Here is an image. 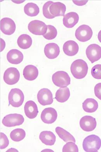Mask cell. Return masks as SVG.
<instances>
[{"instance_id": "1", "label": "cell", "mask_w": 101, "mask_h": 152, "mask_svg": "<svg viewBox=\"0 0 101 152\" xmlns=\"http://www.w3.org/2000/svg\"><path fill=\"white\" fill-rule=\"evenodd\" d=\"M88 64L84 61L78 59L72 63L70 71L74 78L77 79H81L86 76L88 73Z\"/></svg>"}, {"instance_id": "2", "label": "cell", "mask_w": 101, "mask_h": 152, "mask_svg": "<svg viewBox=\"0 0 101 152\" xmlns=\"http://www.w3.org/2000/svg\"><path fill=\"white\" fill-rule=\"evenodd\" d=\"M83 146L86 152H98L101 147L100 138L95 135L87 136L83 140Z\"/></svg>"}, {"instance_id": "3", "label": "cell", "mask_w": 101, "mask_h": 152, "mask_svg": "<svg viewBox=\"0 0 101 152\" xmlns=\"http://www.w3.org/2000/svg\"><path fill=\"white\" fill-rule=\"evenodd\" d=\"M9 104L12 107H18L23 104L24 95L21 90L19 88H12L8 95Z\"/></svg>"}, {"instance_id": "4", "label": "cell", "mask_w": 101, "mask_h": 152, "mask_svg": "<svg viewBox=\"0 0 101 152\" xmlns=\"http://www.w3.org/2000/svg\"><path fill=\"white\" fill-rule=\"evenodd\" d=\"M53 83L56 86L60 88H64L70 83V78L68 73L63 71H58L52 76Z\"/></svg>"}, {"instance_id": "5", "label": "cell", "mask_w": 101, "mask_h": 152, "mask_svg": "<svg viewBox=\"0 0 101 152\" xmlns=\"http://www.w3.org/2000/svg\"><path fill=\"white\" fill-rule=\"evenodd\" d=\"M24 121L23 116L20 114H11L6 115L2 120V124L7 127H13L22 125Z\"/></svg>"}, {"instance_id": "6", "label": "cell", "mask_w": 101, "mask_h": 152, "mask_svg": "<svg viewBox=\"0 0 101 152\" xmlns=\"http://www.w3.org/2000/svg\"><path fill=\"white\" fill-rule=\"evenodd\" d=\"M93 31L90 26L86 25H81L75 33L76 38L79 41L86 42L90 40L93 35Z\"/></svg>"}, {"instance_id": "7", "label": "cell", "mask_w": 101, "mask_h": 152, "mask_svg": "<svg viewBox=\"0 0 101 152\" xmlns=\"http://www.w3.org/2000/svg\"><path fill=\"white\" fill-rule=\"evenodd\" d=\"M29 30L31 33L37 35H44L48 30L47 25L40 20H35L29 24Z\"/></svg>"}, {"instance_id": "8", "label": "cell", "mask_w": 101, "mask_h": 152, "mask_svg": "<svg viewBox=\"0 0 101 152\" xmlns=\"http://www.w3.org/2000/svg\"><path fill=\"white\" fill-rule=\"evenodd\" d=\"M20 73L17 68L11 67L5 72L3 79L5 83L9 85L16 84L19 80Z\"/></svg>"}, {"instance_id": "9", "label": "cell", "mask_w": 101, "mask_h": 152, "mask_svg": "<svg viewBox=\"0 0 101 152\" xmlns=\"http://www.w3.org/2000/svg\"><path fill=\"white\" fill-rule=\"evenodd\" d=\"M86 54L92 63L98 61L101 58V47L97 44H91L87 48Z\"/></svg>"}, {"instance_id": "10", "label": "cell", "mask_w": 101, "mask_h": 152, "mask_svg": "<svg viewBox=\"0 0 101 152\" xmlns=\"http://www.w3.org/2000/svg\"><path fill=\"white\" fill-rule=\"evenodd\" d=\"M37 98L39 103L44 106L51 104L53 102L52 93L48 88L40 89L37 94Z\"/></svg>"}, {"instance_id": "11", "label": "cell", "mask_w": 101, "mask_h": 152, "mask_svg": "<svg viewBox=\"0 0 101 152\" xmlns=\"http://www.w3.org/2000/svg\"><path fill=\"white\" fill-rule=\"evenodd\" d=\"M16 28V24L12 19L4 18L1 20V30L5 35H10L13 34Z\"/></svg>"}, {"instance_id": "12", "label": "cell", "mask_w": 101, "mask_h": 152, "mask_svg": "<svg viewBox=\"0 0 101 152\" xmlns=\"http://www.w3.org/2000/svg\"><path fill=\"white\" fill-rule=\"evenodd\" d=\"M57 117V112L52 107L45 109L43 110L40 116L43 122L46 124L53 123L56 120Z\"/></svg>"}, {"instance_id": "13", "label": "cell", "mask_w": 101, "mask_h": 152, "mask_svg": "<svg viewBox=\"0 0 101 152\" xmlns=\"http://www.w3.org/2000/svg\"><path fill=\"white\" fill-rule=\"evenodd\" d=\"M81 128L87 132L94 130L97 126L96 119L90 116H85L81 118L80 121Z\"/></svg>"}, {"instance_id": "14", "label": "cell", "mask_w": 101, "mask_h": 152, "mask_svg": "<svg viewBox=\"0 0 101 152\" xmlns=\"http://www.w3.org/2000/svg\"><path fill=\"white\" fill-rule=\"evenodd\" d=\"M44 51L47 58L50 59H54L59 56L60 49L56 44L50 43L45 45Z\"/></svg>"}, {"instance_id": "15", "label": "cell", "mask_w": 101, "mask_h": 152, "mask_svg": "<svg viewBox=\"0 0 101 152\" xmlns=\"http://www.w3.org/2000/svg\"><path fill=\"white\" fill-rule=\"evenodd\" d=\"M24 111L26 116L31 119L36 118L39 113L37 105L32 101H29L25 103Z\"/></svg>"}, {"instance_id": "16", "label": "cell", "mask_w": 101, "mask_h": 152, "mask_svg": "<svg viewBox=\"0 0 101 152\" xmlns=\"http://www.w3.org/2000/svg\"><path fill=\"white\" fill-rule=\"evenodd\" d=\"M79 16L76 12H69L64 16L63 18V24L66 27L72 28L78 23Z\"/></svg>"}, {"instance_id": "17", "label": "cell", "mask_w": 101, "mask_h": 152, "mask_svg": "<svg viewBox=\"0 0 101 152\" xmlns=\"http://www.w3.org/2000/svg\"><path fill=\"white\" fill-rule=\"evenodd\" d=\"M79 47L78 44L73 40H69L64 44L63 50L65 54L69 56H73L78 53Z\"/></svg>"}, {"instance_id": "18", "label": "cell", "mask_w": 101, "mask_h": 152, "mask_svg": "<svg viewBox=\"0 0 101 152\" xmlns=\"http://www.w3.org/2000/svg\"><path fill=\"white\" fill-rule=\"evenodd\" d=\"M7 60L11 64H17L23 61V55L22 53L17 49H12L7 53Z\"/></svg>"}, {"instance_id": "19", "label": "cell", "mask_w": 101, "mask_h": 152, "mask_svg": "<svg viewBox=\"0 0 101 152\" xmlns=\"http://www.w3.org/2000/svg\"><path fill=\"white\" fill-rule=\"evenodd\" d=\"M66 11V7L65 5L60 2H53L50 7V14L55 17L64 16Z\"/></svg>"}, {"instance_id": "20", "label": "cell", "mask_w": 101, "mask_h": 152, "mask_svg": "<svg viewBox=\"0 0 101 152\" xmlns=\"http://www.w3.org/2000/svg\"><path fill=\"white\" fill-rule=\"evenodd\" d=\"M39 75L37 68L34 66L29 65L25 67L23 71V75L25 79L33 81L36 79Z\"/></svg>"}, {"instance_id": "21", "label": "cell", "mask_w": 101, "mask_h": 152, "mask_svg": "<svg viewBox=\"0 0 101 152\" xmlns=\"http://www.w3.org/2000/svg\"><path fill=\"white\" fill-rule=\"evenodd\" d=\"M40 139L45 145H53L55 144L56 137L52 132L44 131L40 133Z\"/></svg>"}, {"instance_id": "22", "label": "cell", "mask_w": 101, "mask_h": 152, "mask_svg": "<svg viewBox=\"0 0 101 152\" xmlns=\"http://www.w3.org/2000/svg\"><path fill=\"white\" fill-rule=\"evenodd\" d=\"M98 102L94 99L88 98L83 103V108L86 112L89 113H94L98 109Z\"/></svg>"}, {"instance_id": "23", "label": "cell", "mask_w": 101, "mask_h": 152, "mask_svg": "<svg viewBox=\"0 0 101 152\" xmlns=\"http://www.w3.org/2000/svg\"><path fill=\"white\" fill-rule=\"evenodd\" d=\"M70 92L69 88H59L56 93L55 99L58 102L63 103L66 102L70 97Z\"/></svg>"}, {"instance_id": "24", "label": "cell", "mask_w": 101, "mask_h": 152, "mask_svg": "<svg viewBox=\"0 0 101 152\" xmlns=\"http://www.w3.org/2000/svg\"><path fill=\"white\" fill-rule=\"evenodd\" d=\"M32 39L27 34H22L20 35L17 40L18 45L22 49H29L32 45Z\"/></svg>"}, {"instance_id": "25", "label": "cell", "mask_w": 101, "mask_h": 152, "mask_svg": "<svg viewBox=\"0 0 101 152\" xmlns=\"http://www.w3.org/2000/svg\"><path fill=\"white\" fill-rule=\"evenodd\" d=\"M55 131L59 137L65 142H72L74 143L76 142L75 139L73 135L65 129L58 126L56 128Z\"/></svg>"}, {"instance_id": "26", "label": "cell", "mask_w": 101, "mask_h": 152, "mask_svg": "<svg viewBox=\"0 0 101 152\" xmlns=\"http://www.w3.org/2000/svg\"><path fill=\"white\" fill-rule=\"evenodd\" d=\"M25 14L30 17L37 16L40 12V8L35 4L30 2L27 4L24 7Z\"/></svg>"}, {"instance_id": "27", "label": "cell", "mask_w": 101, "mask_h": 152, "mask_svg": "<svg viewBox=\"0 0 101 152\" xmlns=\"http://www.w3.org/2000/svg\"><path fill=\"white\" fill-rule=\"evenodd\" d=\"M26 136V133L23 129H15L10 133V137L12 140L15 142H20L23 140Z\"/></svg>"}, {"instance_id": "28", "label": "cell", "mask_w": 101, "mask_h": 152, "mask_svg": "<svg viewBox=\"0 0 101 152\" xmlns=\"http://www.w3.org/2000/svg\"><path fill=\"white\" fill-rule=\"evenodd\" d=\"M47 32L43 35V37L47 40H50L55 39L57 35V31L55 26L51 25H47Z\"/></svg>"}, {"instance_id": "29", "label": "cell", "mask_w": 101, "mask_h": 152, "mask_svg": "<svg viewBox=\"0 0 101 152\" xmlns=\"http://www.w3.org/2000/svg\"><path fill=\"white\" fill-rule=\"evenodd\" d=\"M53 2L51 1H48L43 6V14L47 18L51 19L55 18L50 14V6Z\"/></svg>"}, {"instance_id": "30", "label": "cell", "mask_w": 101, "mask_h": 152, "mask_svg": "<svg viewBox=\"0 0 101 152\" xmlns=\"http://www.w3.org/2000/svg\"><path fill=\"white\" fill-rule=\"evenodd\" d=\"M63 152H78L79 149L76 144L74 142H69L65 144L63 148Z\"/></svg>"}, {"instance_id": "31", "label": "cell", "mask_w": 101, "mask_h": 152, "mask_svg": "<svg viewBox=\"0 0 101 152\" xmlns=\"http://www.w3.org/2000/svg\"><path fill=\"white\" fill-rule=\"evenodd\" d=\"M91 73L93 78L101 79V64H97L92 68Z\"/></svg>"}, {"instance_id": "32", "label": "cell", "mask_w": 101, "mask_h": 152, "mask_svg": "<svg viewBox=\"0 0 101 152\" xmlns=\"http://www.w3.org/2000/svg\"><path fill=\"white\" fill-rule=\"evenodd\" d=\"M9 141L7 136L3 133H1V149H5L8 146Z\"/></svg>"}, {"instance_id": "33", "label": "cell", "mask_w": 101, "mask_h": 152, "mask_svg": "<svg viewBox=\"0 0 101 152\" xmlns=\"http://www.w3.org/2000/svg\"><path fill=\"white\" fill-rule=\"evenodd\" d=\"M94 91L96 97L101 100V83L96 85L94 87Z\"/></svg>"}, {"instance_id": "34", "label": "cell", "mask_w": 101, "mask_h": 152, "mask_svg": "<svg viewBox=\"0 0 101 152\" xmlns=\"http://www.w3.org/2000/svg\"><path fill=\"white\" fill-rule=\"evenodd\" d=\"M72 1L75 4L79 6L85 5L88 2V1Z\"/></svg>"}, {"instance_id": "35", "label": "cell", "mask_w": 101, "mask_h": 152, "mask_svg": "<svg viewBox=\"0 0 101 152\" xmlns=\"http://www.w3.org/2000/svg\"><path fill=\"white\" fill-rule=\"evenodd\" d=\"M98 37L100 42L101 43V30L98 33Z\"/></svg>"}]
</instances>
